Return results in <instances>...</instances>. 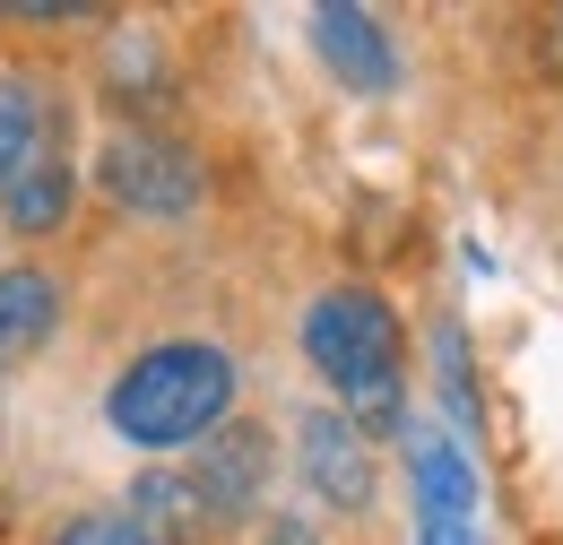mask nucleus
<instances>
[{"label": "nucleus", "mask_w": 563, "mask_h": 545, "mask_svg": "<svg viewBox=\"0 0 563 545\" xmlns=\"http://www.w3.org/2000/svg\"><path fill=\"white\" fill-rule=\"evenodd\" d=\"M303 355L339 390V415L355 433H408V372H399V312L373 286H330L303 312Z\"/></svg>", "instance_id": "f257e3e1"}, {"label": "nucleus", "mask_w": 563, "mask_h": 545, "mask_svg": "<svg viewBox=\"0 0 563 545\" xmlns=\"http://www.w3.org/2000/svg\"><path fill=\"white\" fill-rule=\"evenodd\" d=\"M234 415V355L209 338H165L131 355L104 390V424L131 451H174V442H209Z\"/></svg>", "instance_id": "f03ea898"}, {"label": "nucleus", "mask_w": 563, "mask_h": 545, "mask_svg": "<svg viewBox=\"0 0 563 545\" xmlns=\"http://www.w3.org/2000/svg\"><path fill=\"white\" fill-rule=\"evenodd\" d=\"M87 174H96V191L122 216H147V225H174V216L200 208V156L174 131H156V122L104 131V147L87 156Z\"/></svg>", "instance_id": "7ed1b4c3"}, {"label": "nucleus", "mask_w": 563, "mask_h": 545, "mask_svg": "<svg viewBox=\"0 0 563 545\" xmlns=\"http://www.w3.org/2000/svg\"><path fill=\"white\" fill-rule=\"evenodd\" d=\"M269 468H278V451H269V433L261 424H217L209 442L191 451V493H200V511H209V529H243L252 511H261V493H269Z\"/></svg>", "instance_id": "20e7f679"}, {"label": "nucleus", "mask_w": 563, "mask_h": 545, "mask_svg": "<svg viewBox=\"0 0 563 545\" xmlns=\"http://www.w3.org/2000/svg\"><path fill=\"white\" fill-rule=\"evenodd\" d=\"M295 477H303V493H312L321 511L364 520V511H373V442H364L339 408H312L295 424Z\"/></svg>", "instance_id": "39448f33"}, {"label": "nucleus", "mask_w": 563, "mask_h": 545, "mask_svg": "<svg viewBox=\"0 0 563 545\" xmlns=\"http://www.w3.org/2000/svg\"><path fill=\"white\" fill-rule=\"evenodd\" d=\"M417 485V545H477V468L451 433H408Z\"/></svg>", "instance_id": "423d86ee"}, {"label": "nucleus", "mask_w": 563, "mask_h": 545, "mask_svg": "<svg viewBox=\"0 0 563 545\" xmlns=\"http://www.w3.org/2000/svg\"><path fill=\"white\" fill-rule=\"evenodd\" d=\"M312 53L339 69V87L355 96H390L399 87V44L373 9H312Z\"/></svg>", "instance_id": "0eeeda50"}, {"label": "nucleus", "mask_w": 563, "mask_h": 545, "mask_svg": "<svg viewBox=\"0 0 563 545\" xmlns=\"http://www.w3.org/2000/svg\"><path fill=\"white\" fill-rule=\"evenodd\" d=\"M53 330H62V277L35 269V260L0 269V372L35 364L53 346Z\"/></svg>", "instance_id": "6e6552de"}, {"label": "nucleus", "mask_w": 563, "mask_h": 545, "mask_svg": "<svg viewBox=\"0 0 563 545\" xmlns=\"http://www.w3.org/2000/svg\"><path fill=\"white\" fill-rule=\"evenodd\" d=\"M70 200H78V174L62 147H44L26 174H9L0 182V225L9 234H62L70 225Z\"/></svg>", "instance_id": "1a4fd4ad"}, {"label": "nucleus", "mask_w": 563, "mask_h": 545, "mask_svg": "<svg viewBox=\"0 0 563 545\" xmlns=\"http://www.w3.org/2000/svg\"><path fill=\"white\" fill-rule=\"evenodd\" d=\"M122 511H131L156 545H209V537H217L183 468H140V485H131V502H122Z\"/></svg>", "instance_id": "9d476101"}, {"label": "nucleus", "mask_w": 563, "mask_h": 545, "mask_svg": "<svg viewBox=\"0 0 563 545\" xmlns=\"http://www.w3.org/2000/svg\"><path fill=\"white\" fill-rule=\"evenodd\" d=\"M44 147H53V96H44L35 78L0 69V182H9V174H26Z\"/></svg>", "instance_id": "9b49d317"}, {"label": "nucleus", "mask_w": 563, "mask_h": 545, "mask_svg": "<svg viewBox=\"0 0 563 545\" xmlns=\"http://www.w3.org/2000/svg\"><path fill=\"white\" fill-rule=\"evenodd\" d=\"M433 364H442V408H451V424L477 433V381H468V338H460V321L433 330Z\"/></svg>", "instance_id": "f8f14e48"}, {"label": "nucleus", "mask_w": 563, "mask_h": 545, "mask_svg": "<svg viewBox=\"0 0 563 545\" xmlns=\"http://www.w3.org/2000/svg\"><path fill=\"white\" fill-rule=\"evenodd\" d=\"M44 545H156V537H147L131 511H70Z\"/></svg>", "instance_id": "ddd939ff"}, {"label": "nucleus", "mask_w": 563, "mask_h": 545, "mask_svg": "<svg viewBox=\"0 0 563 545\" xmlns=\"http://www.w3.org/2000/svg\"><path fill=\"white\" fill-rule=\"evenodd\" d=\"M0 26H104L87 0H0Z\"/></svg>", "instance_id": "4468645a"}, {"label": "nucleus", "mask_w": 563, "mask_h": 545, "mask_svg": "<svg viewBox=\"0 0 563 545\" xmlns=\"http://www.w3.org/2000/svg\"><path fill=\"white\" fill-rule=\"evenodd\" d=\"M261 545H321V537H312V520H303V511H278V520L261 529Z\"/></svg>", "instance_id": "2eb2a0df"}]
</instances>
